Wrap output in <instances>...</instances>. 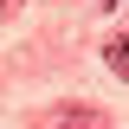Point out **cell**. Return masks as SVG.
<instances>
[{"mask_svg":"<svg viewBox=\"0 0 129 129\" xmlns=\"http://www.w3.org/2000/svg\"><path fill=\"white\" fill-rule=\"evenodd\" d=\"M32 129H103V116L97 110H84V103H58L52 116H39Z\"/></svg>","mask_w":129,"mask_h":129,"instance_id":"obj_1","label":"cell"},{"mask_svg":"<svg viewBox=\"0 0 129 129\" xmlns=\"http://www.w3.org/2000/svg\"><path fill=\"white\" fill-rule=\"evenodd\" d=\"M103 64H110L116 78H123V71H129V45H123V39H110V45H103Z\"/></svg>","mask_w":129,"mask_h":129,"instance_id":"obj_2","label":"cell"},{"mask_svg":"<svg viewBox=\"0 0 129 129\" xmlns=\"http://www.w3.org/2000/svg\"><path fill=\"white\" fill-rule=\"evenodd\" d=\"M19 7H26V0H0V13H19Z\"/></svg>","mask_w":129,"mask_h":129,"instance_id":"obj_3","label":"cell"},{"mask_svg":"<svg viewBox=\"0 0 129 129\" xmlns=\"http://www.w3.org/2000/svg\"><path fill=\"white\" fill-rule=\"evenodd\" d=\"M103 13H116V0H103Z\"/></svg>","mask_w":129,"mask_h":129,"instance_id":"obj_4","label":"cell"}]
</instances>
